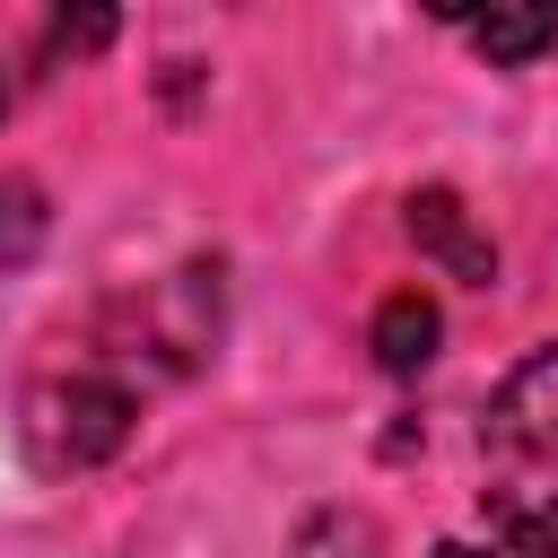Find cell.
Masks as SVG:
<instances>
[{
  "instance_id": "cell-6",
  "label": "cell",
  "mask_w": 558,
  "mask_h": 558,
  "mask_svg": "<svg viewBox=\"0 0 558 558\" xmlns=\"http://www.w3.org/2000/svg\"><path fill=\"white\" fill-rule=\"evenodd\" d=\"M427 558H558V514L549 506H506L488 532H445Z\"/></svg>"
},
{
  "instance_id": "cell-9",
  "label": "cell",
  "mask_w": 558,
  "mask_h": 558,
  "mask_svg": "<svg viewBox=\"0 0 558 558\" xmlns=\"http://www.w3.org/2000/svg\"><path fill=\"white\" fill-rule=\"evenodd\" d=\"M0 113H9V78H0Z\"/></svg>"
},
{
  "instance_id": "cell-1",
  "label": "cell",
  "mask_w": 558,
  "mask_h": 558,
  "mask_svg": "<svg viewBox=\"0 0 558 558\" xmlns=\"http://www.w3.org/2000/svg\"><path fill=\"white\" fill-rule=\"evenodd\" d=\"M131 418H140L131 384H113V375H52L17 410V445H26L35 471H96V462H113L131 445Z\"/></svg>"
},
{
  "instance_id": "cell-2",
  "label": "cell",
  "mask_w": 558,
  "mask_h": 558,
  "mask_svg": "<svg viewBox=\"0 0 558 558\" xmlns=\"http://www.w3.org/2000/svg\"><path fill=\"white\" fill-rule=\"evenodd\" d=\"M506 462H532V471H558V340H541L488 401V427H480Z\"/></svg>"
},
{
  "instance_id": "cell-5",
  "label": "cell",
  "mask_w": 558,
  "mask_h": 558,
  "mask_svg": "<svg viewBox=\"0 0 558 558\" xmlns=\"http://www.w3.org/2000/svg\"><path fill=\"white\" fill-rule=\"evenodd\" d=\"M453 26L497 61V70H523L558 44V9H453Z\"/></svg>"
},
{
  "instance_id": "cell-8",
  "label": "cell",
  "mask_w": 558,
  "mask_h": 558,
  "mask_svg": "<svg viewBox=\"0 0 558 558\" xmlns=\"http://www.w3.org/2000/svg\"><path fill=\"white\" fill-rule=\"evenodd\" d=\"M105 35H113L105 9H87V17H52V44H61V52H87V44H105Z\"/></svg>"
},
{
  "instance_id": "cell-3",
  "label": "cell",
  "mask_w": 558,
  "mask_h": 558,
  "mask_svg": "<svg viewBox=\"0 0 558 558\" xmlns=\"http://www.w3.org/2000/svg\"><path fill=\"white\" fill-rule=\"evenodd\" d=\"M410 244H418L427 262H445L462 288H488V279H497V244L471 227V209H462L453 183H418V192H410Z\"/></svg>"
},
{
  "instance_id": "cell-7",
  "label": "cell",
  "mask_w": 558,
  "mask_h": 558,
  "mask_svg": "<svg viewBox=\"0 0 558 558\" xmlns=\"http://www.w3.org/2000/svg\"><path fill=\"white\" fill-rule=\"evenodd\" d=\"M288 558H384V532H375L366 506H323V514L296 523Z\"/></svg>"
},
{
  "instance_id": "cell-4",
  "label": "cell",
  "mask_w": 558,
  "mask_h": 558,
  "mask_svg": "<svg viewBox=\"0 0 558 558\" xmlns=\"http://www.w3.org/2000/svg\"><path fill=\"white\" fill-rule=\"evenodd\" d=\"M436 340H445V314H436V296L401 288V296H384V305H375V331H366V349H375V366H384V375H418V366L436 357Z\"/></svg>"
}]
</instances>
